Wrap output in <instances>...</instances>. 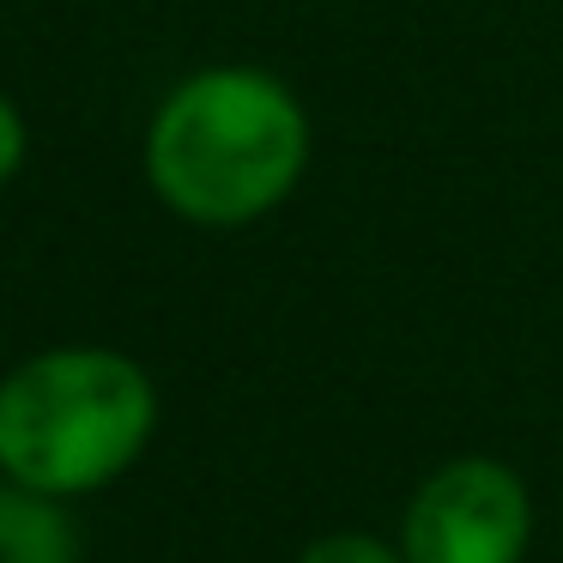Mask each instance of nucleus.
I'll return each mask as SVG.
<instances>
[{
    "label": "nucleus",
    "instance_id": "nucleus-3",
    "mask_svg": "<svg viewBox=\"0 0 563 563\" xmlns=\"http://www.w3.org/2000/svg\"><path fill=\"white\" fill-rule=\"evenodd\" d=\"M394 545L406 563H527L533 490L497 454H454L418 478Z\"/></svg>",
    "mask_w": 563,
    "mask_h": 563
},
{
    "label": "nucleus",
    "instance_id": "nucleus-2",
    "mask_svg": "<svg viewBox=\"0 0 563 563\" xmlns=\"http://www.w3.org/2000/svg\"><path fill=\"white\" fill-rule=\"evenodd\" d=\"M158 437V382L115 345H49L0 376V478L86 503Z\"/></svg>",
    "mask_w": 563,
    "mask_h": 563
},
{
    "label": "nucleus",
    "instance_id": "nucleus-1",
    "mask_svg": "<svg viewBox=\"0 0 563 563\" xmlns=\"http://www.w3.org/2000/svg\"><path fill=\"white\" fill-rule=\"evenodd\" d=\"M309 170V110L267 67L224 62L176 79L146 122V183L200 231H243Z\"/></svg>",
    "mask_w": 563,
    "mask_h": 563
},
{
    "label": "nucleus",
    "instance_id": "nucleus-4",
    "mask_svg": "<svg viewBox=\"0 0 563 563\" xmlns=\"http://www.w3.org/2000/svg\"><path fill=\"white\" fill-rule=\"evenodd\" d=\"M0 563H86L74 503L0 478Z\"/></svg>",
    "mask_w": 563,
    "mask_h": 563
},
{
    "label": "nucleus",
    "instance_id": "nucleus-5",
    "mask_svg": "<svg viewBox=\"0 0 563 563\" xmlns=\"http://www.w3.org/2000/svg\"><path fill=\"white\" fill-rule=\"evenodd\" d=\"M297 563H406L394 539L357 533V527H340V533H321L297 551Z\"/></svg>",
    "mask_w": 563,
    "mask_h": 563
},
{
    "label": "nucleus",
    "instance_id": "nucleus-6",
    "mask_svg": "<svg viewBox=\"0 0 563 563\" xmlns=\"http://www.w3.org/2000/svg\"><path fill=\"white\" fill-rule=\"evenodd\" d=\"M25 152H31V128H25V115H19V103L0 91V188L25 170Z\"/></svg>",
    "mask_w": 563,
    "mask_h": 563
}]
</instances>
